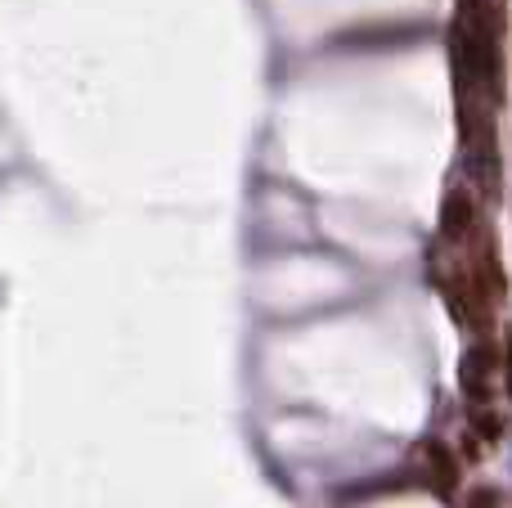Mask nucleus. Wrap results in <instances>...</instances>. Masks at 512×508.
<instances>
[{"label": "nucleus", "instance_id": "f03ea898", "mask_svg": "<svg viewBox=\"0 0 512 508\" xmlns=\"http://www.w3.org/2000/svg\"><path fill=\"white\" fill-rule=\"evenodd\" d=\"M499 500H495V491H472V500H468V508H495Z\"/></svg>", "mask_w": 512, "mask_h": 508}, {"label": "nucleus", "instance_id": "f257e3e1", "mask_svg": "<svg viewBox=\"0 0 512 508\" xmlns=\"http://www.w3.org/2000/svg\"><path fill=\"white\" fill-rule=\"evenodd\" d=\"M463 401L486 441H504L508 432V405H512V333L504 338H481L468 347L459 369Z\"/></svg>", "mask_w": 512, "mask_h": 508}]
</instances>
